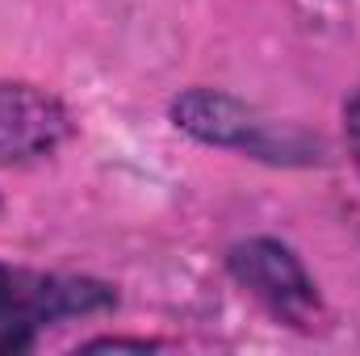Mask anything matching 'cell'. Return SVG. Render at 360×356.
I'll use <instances>...</instances> for the list:
<instances>
[{
    "instance_id": "6da1fadb",
    "label": "cell",
    "mask_w": 360,
    "mask_h": 356,
    "mask_svg": "<svg viewBox=\"0 0 360 356\" xmlns=\"http://www.w3.org/2000/svg\"><path fill=\"white\" fill-rule=\"evenodd\" d=\"M117 306L113 285L96 276L42 272L0 260V356L30 352L38 336L63 319H89Z\"/></svg>"
},
{
    "instance_id": "7a4b0ae2",
    "label": "cell",
    "mask_w": 360,
    "mask_h": 356,
    "mask_svg": "<svg viewBox=\"0 0 360 356\" xmlns=\"http://www.w3.org/2000/svg\"><path fill=\"white\" fill-rule=\"evenodd\" d=\"M172 122L176 130L193 134L197 143L210 147H226L264 164H314L323 160V143L293 130V126H276L272 117L256 113L252 105H243L239 96L218 89H188L172 101Z\"/></svg>"
},
{
    "instance_id": "3957f363",
    "label": "cell",
    "mask_w": 360,
    "mask_h": 356,
    "mask_svg": "<svg viewBox=\"0 0 360 356\" xmlns=\"http://www.w3.org/2000/svg\"><path fill=\"white\" fill-rule=\"evenodd\" d=\"M226 265H231V276L285 327L319 331L327 323V306L314 276L297 260V252L285 248L281 239H243L231 248Z\"/></svg>"
},
{
    "instance_id": "277c9868",
    "label": "cell",
    "mask_w": 360,
    "mask_h": 356,
    "mask_svg": "<svg viewBox=\"0 0 360 356\" xmlns=\"http://www.w3.org/2000/svg\"><path fill=\"white\" fill-rule=\"evenodd\" d=\"M72 139V113L55 92L0 80V168H25L51 160Z\"/></svg>"
},
{
    "instance_id": "5b68a950",
    "label": "cell",
    "mask_w": 360,
    "mask_h": 356,
    "mask_svg": "<svg viewBox=\"0 0 360 356\" xmlns=\"http://www.w3.org/2000/svg\"><path fill=\"white\" fill-rule=\"evenodd\" d=\"M344 134H348V151H352L356 172H360V84L348 96V105H344Z\"/></svg>"
},
{
    "instance_id": "8992f818",
    "label": "cell",
    "mask_w": 360,
    "mask_h": 356,
    "mask_svg": "<svg viewBox=\"0 0 360 356\" xmlns=\"http://www.w3.org/2000/svg\"><path fill=\"white\" fill-rule=\"evenodd\" d=\"M84 348H139V352H147V348H160L155 340H122V336H101V340H89Z\"/></svg>"
}]
</instances>
